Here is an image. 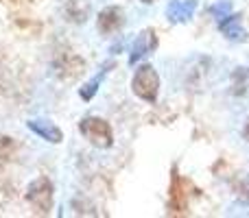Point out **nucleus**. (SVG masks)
I'll return each mask as SVG.
<instances>
[{
	"label": "nucleus",
	"mask_w": 249,
	"mask_h": 218,
	"mask_svg": "<svg viewBox=\"0 0 249 218\" xmlns=\"http://www.w3.org/2000/svg\"><path fill=\"white\" fill-rule=\"evenodd\" d=\"M131 90L138 99L146 101V103H155L158 101V92H160V74L155 72L153 66L144 64L136 70L131 79Z\"/></svg>",
	"instance_id": "nucleus-1"
},
{
	"label": "nucleus",
	"mask_w": 249,
	"mask_h": 218,
	"mask_svg": "<svg viewBox=\"0 0 249 218\" xmlns=\"http://www.w3.org/2000/svg\"><path fill=\"white\" fill-rule=\"evenodd\" d=\"M79 131L81 135L90 142L96 149H109L114 144V133L112 127H109L107 120L96 118V116H90V118H83L81 124H79Z\"/></svg>",
	"instance_id": "nucleus-2"
},
{
	"label": "nucleus",
	"mask_w": 249,
	"mask_h": 218,
	"mask_svg": "<svg viewBox=\"0 0 249 218\" xmlns=\"http://www.w3.org/2000/svg\"><path fill=\"white\" fill-rule=\"evenodd\" d=\"M26 201L37 212H48L53 207V184L46 177H37L26 188Z\"/></svg>",
	"instance_id": "nucleus-3"
},
{
	"label": "nucleus",
	"mask_w": 249,
	"mask_h": 218,
	"mask_svg": "<svg viewBox=\"0 0 249 218\" xmlns=\"http://www.w3.org/2000/svg\"><path fill=\"white\" fill-rule=\"evenodd\" d=\"M197 4V0H171L166 4V17L173 24H186V22L193 20Z\"/></svg>",
	"instance_id": "nucleus-4"
},
{
	"label": "nucleus",
	"mask_w": 249,
	"mask_h": 218,
	"mask_svg": "<svg viewBox=\"0 0 249 218\" xmlns=\"http://www.w3.org/2000/svg\"><path fill=\"white\" fill-rule=\"evenodd\" d=\"M155 46H158V39H155V33L153 31H142L140 35L136 37V42H133L131 46V55H129V64H136V61H140L142 57H146L149 52L155 50Z\"/></svg>",
	"instance_id": "nucleus-5"
},
{
	"label": "nucleus",
	"mask_w": 249,
	"mask_h": 218,
	"mask_svg": "<svg viewBox=\"0 0 249 218\" xmlns=\"http://www.w3.org/2000/svg\"><path fill=\"white\" fill-rule=\"evenodd\" d=\"M29 129L33 133H37L39 137H44L46 142H51V144H59L64 140L61 129L51 120H29Z\"/></svg>",
	"instance_id": "nucleus-6"
},
{
	"label": "nucleus",
	"mask_w": 249,
	"mask_h": 218,
	"mask_svg": "<svg viewBox=\"0 0 249 218\" xmlns=\"http://www.w3.org/2000/svg\"><path fill=\"white\" fill-rule=\"evenodd\" d=\"M96 26L103 35H109L114 31H118L123 26V11L118 7H107L99 13V20H96Z\"/></svg>",
	"instance_id": "nucleus-7"
},
{
	"label": "nucleus",
	"mask_w": 249,
	"mask_h": 218,
	"mask_svg": "<svg viewBox=\"0 0 249 218\" xmlns=\"http://www.w3.org/2000/svg\"><path fill=\"white\" fill-rule=\"evenodd\" d=\"M219 29H221V33L228 39H232V42H245L247 39V33L241 24V16H232V13L225 16L223 20H219Z\"/></svg>",
	"instance_id": "nucleus-8"
},
{
	"label": "nucleus",
	"mask_w": 249,
	"mask_h": 218,
	"mask_svg": "<svg viewBox=\"0 0 249 218\" xmlns=\"http://www.w3.org/2000/svg\"><path fill=\"white\" fill-rule=\"evenodd\" d=\"M107 68H109V64L105 66V68L101 70V72L96 74V77L92 79V81H88L86 85H83L81 90H79V94H81V99H83V101H90L92 96L96 94V90H99V85H101V81H103V77H105V74H107Z\"/></svg>",
	"instance_id": "nucleus-9"
},
{
	"label": "nucleus",
	"mask_w": 249,
	"mask_h": 218,
	"mask_svg": "<svg viewBox=\"0 0 249 218\" xmlns=\"http://www.w3.org/2000/svg\"><path fill=\"white\" fill-rule=\"evenodd\" d=\"M234 197H236V201L249 205V175H245L243 179L236 181V185H234Z\"/></svg>",
	"instance_id": "nucleus-10"
},
{
	"label": "nucleus",
	"mask_w": 249,
	"mask_h": 218,
	"mask_svg": "<svg viewBox=\"0 0 249 218\" xmlns=\"http://www.w3.org/2000/svg\"><path fill=\"white\" fill-rule=\"evenodd\" d=\"M212 16H216V20H223L225 16H230V2H219L210 9Z\"/></svg>",
	"instance_id": "nucleus-11"
},
{
	"label": "nucleus",
	"mask_w": 249,
	"mask_h": 218,
	"mask_svg": "<svg viewBox=\"0 0 249 218\" xmlns=\"http://www.w3.org/2000/svg\"><path fill=\"white\" fill-rule=\"evenodd\" d=\"M243 135H245V140L249 142V120H247V124H245V129H243Z\"/></svg>",
	"instance_id": "nucleus-12"
},
{
	"label": "nucleus",
	"mask_w": 249,
	"mask_h": 218,
	"mask_svg": "<svg viewBox=\"0 0 249 218\" xmlns=\"http://www.w3.org/2000/svg\"><path fill=\"white\" fill-rule=\"evenodd\" d=\"M142 2H144V4H149V2H153V0H142Z\"/></svg>",
	"instance_id": "nucleus-13"
}]
</instances>
